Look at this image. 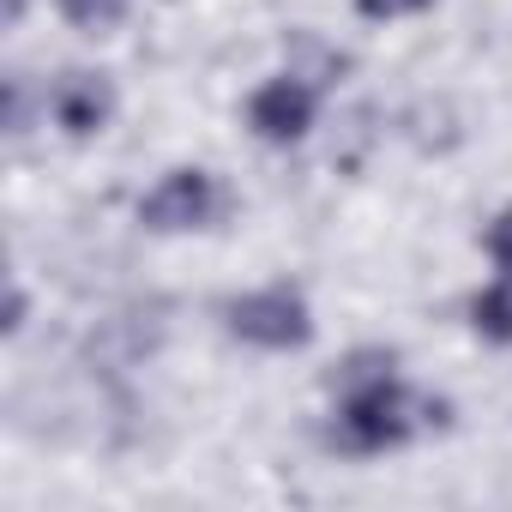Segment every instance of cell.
Instances as JSON below:
<instances>
[{
	"instance_id": "8",
	"label": "cell",
	"mask_w": 512,
	"mask_h": 512,
	"mask_svg": "<svg viewBox=\"0 0 512 512\" xmlns=\"http://www.w3.org/2000/svg\"><path fill=\"white\" fill-rule=\"evenodd\" d=\"M482 247H488V260H494V272L500 278H512V205L488 223V235H482Z\"/></svg>"
},
{
	"instance_id": "9",
	"label": "cell",
	"mask_w": 512,
	"mask_h": 512,
	"mask_svg": "<svg viewBox=\"0 0 512 512\" xmlns=\"http://www.w3.org/2000/svg\"><path fill=\"white\" fill-rule=\"evenodd\" d=\"M428 0H356L362 19H398V13H422Z\"/></svg>"
},
{
	"instance_id": "10",
	"label": "cell",
	"mask_w": 512,
	"mask_h": 512,
	"mask_svg": "<svg viewBox=\"0 0 512 512\" xmlns=\"http://www.w3.org/2000/svg\"><path fill=\"white\" fill-rule=\"evenodd\" d=\"M25 326V290L13 284V296H7V332H19Z\"/></svg>"
},
{
	"instance_id": "5",
	"label": "cell",
	"mask_w": 512,
	"mask_h": 512,
	"mask_svg": "<svg viewBox=\"0 0 512 512\" xmlns=\"http://www.w3.org/2000/svg\"><path fill=\"white\" fill-rule=\"evenodd\" d=\"M49 109H55V121H61L73 139H91V133H103V127H109V115H115V85H109L103 73L73 67V73H61V79H55Z\"/></svg>"
},
{
	"instance_id": "4",
	"label": "cell",
	"mask_w": 512,
	"mask_h": 512,
	"mask_svg": "<svg viewBox=\"0 0 512 512\" xmlns=\"http://www.w3.org/2000/svg\"><path fill=\"white\" fill-rule=\"evenodd\" d=\"M314 85L308 79H296V73H284V79H266L260 91L247 97V127L260 133L266 145H296L308 127H314Z\"/></svg>"
},
{
	"instance_id": "7",
	"label": "cell",
	"mask_w": 512,
	"mask_h": 512,
	"mask_svg": "<svg viewBox=\"0 0 512 512\" xmlns=\"http://www.w3.org/2000/svg\"><path fill=\"white\" fill-rule=\"evenodd\" d=\"M55 7H61V19L73 25V31H115L121 19H127V7H133V0H55Z\"/></svg>"
},
{
	"instance_id": "2",
	"label": "cell",
	"mask_w": 512,
	"mask_h": 512,
	"mask_svg": "<svg viewBox=\"0 0 512 512\" xmlns=\"http://www.w3.org/2000/svg\"><path fill=\"white\" fill-rule=\"evenodd\" d=\"M229 332L241 344H260V350H302L314 338V314L296 290H253V296H235L223 308Z\"/></svg>"
},
{
	"instance_id": "6",
	"label": "cell",
	"mask_w": 512,
	"mask_h": 512,
	"mask_svg": "<svg viewBox=\"0 0 512 512\" xmlns=\"http://www.w3.org/2000/svg\"><path fill=\"white\" fill-rule=\"evenodd\" d=\"M470 326H476L488 344H512V278L488 284V290L470 302Z\"/></svg>"
},
{
	"instance_id": "3",
	"label": "cell",
	"mask_w": 512,
	"mask_h": 512,
	"mask_svg": "<svg viewBox=\"0 0 512 512\" xmlns=\"http://www.w3.org/2000/svg\"><path fill=\"white\" fill-rule=\"evenodd\" d=\"M217 211V181L205 169H169L145 199H139V223L157 229V235H175V229H199L211 223Z\"/></svg>"
},
{
	"instance_id": "1",
	"label": "cell",
	"mask_w": 512,
	"mask_h": 512,
	"mask_svg": "<svg viewBox=\"0 0 512 512\" xmlns=\"http://www.w3.org/2000/svg\"><path fill=\"white\" fill-rule=\"evenodd\" d=\"M398 356L392 350H356L344 356V368L332 374L338 380V422H332V446L344 452H386V446H404L410 428H416V404L410 392L398 386Z\"/></svg>"
}]
</instances>
